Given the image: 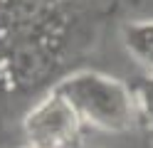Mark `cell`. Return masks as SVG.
<instances>
[{"label":"cell","mask_w":153,"mask_h":148,"mask_svg":"<svg viewBox=\"0 0 153 148\" xmlns=\"http://www.w3.org/2000/svg\"><path fill=\"white\" fill-rule=\"evenodd\" d=\"M54 91L74 109L82 123L99 131L123 133L138 123L131 86L116 77L84 69L54 84Z\"/></svg>","instance_id":"obj_1"},{"label":"cell","mask_w":153,"mask_h":148,"mask_svg":"<svg viewBox=\"0 0 153 148\" xmlns=\"http://www.w3.org/2000/svg\"><path fill=\"white\" fill-rule=\"evenodd\" d=\"M82 121L74 109L52 89L22 118L27 146L35 148H72L82 136Z\"/></svg>","instance_id":"obj_2"},{"label":"cell","mask_w":153,"mask_h":148,"mask_svg":"<svg viewBox=\"0 0 153 148\" xmlns=\"http://www.w3.org/2000/svg\"><path fill=\"white\" fill-rule=\"evenodd\" d=\"M123 49L131 54V59L153 74V20H138V22H128L123 27Z\"/></svg>","instance_id":"obj_3"},{"label":"cell","mask_w":153,"mask_h":148,"mask_svg":"<svg viewBox=\"0 0 153 148\" xmlns=\"http://www.w3.org/2000/svg\"><path fill=\"white\" fill-rule=\"evenodd\" d=\"M128 86L133 91V101H136L138 123L153 138V74H143L136 82H131Z\"/></svg>","instance_id":"obj_4"},{"label":"cell","mask_w":153,"mask_h":148,"mask_svg":"<svg viewBox=\"0 0 153 148\" xmlns=\"http://www.w3.org/2000/svg\"><path fill=\"white\" fill-rule=\"evenodd\" d=\"M22 148H35V146H22Z\"/></svg>","instance_id":"obj_5"}]
</instances>
